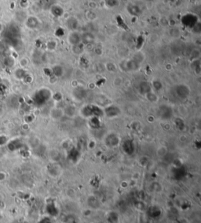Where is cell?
Instances as JSON below:
<instances>
[{"label": "cell", "mask_w": 201, "mask_h": 223, "mask_svg": "<svg viewBox=\"0 0 201 223\" xmlns=\"http://www.w3.org/2000/svg\"><path fill=\"white\" fill-rule=\"evenodd\" d=\"M81 114L85 118H93V117H99L102 116L104 112L100 107L95 105H87L81 110Z\"/></svg>", "instance_id": "6da1fadb"}, {"label": "cell", "mask_w": 201, "mask_h": 223, "mask_svg": "<svg viewBox=\"0 0 201 223\" xmlns=\"http://www.w3.org/2000/svg\"><path fill=\"white\" fill-rule=\"evenodd\" d=\"M51 97V92L47 89H42L35 95L34 102L37 105L45 104Z\"/></svg>", "instance_id": "7a4b0ae2"}, {"label": "cell", "mask_w": 201, "mask_h": 223, "mask_svg": "<svg viewBox=\"0 0 201 223\" xmlns=\"http://www.w3.org/2000/svg\"><path fill=\"white\" fill-rule=\"evenodd\" d=\"M174 93L178 98L184 100L187 98L189 95V89L184 85H177L174 89Z\"/></svg>", "instance_id": "3957f363"}, {"label": "cell", "mask_w": 201, "mask_h": 223, "mask_svg": "<svg viewBox=\"0 0 201 223\" xmlns=\"http://www.w3.org/2000/svg\"><path fill=\"white\" fill-rule=\"evenodd\" d=\"M197 17L193 14H186L182 17L181 22L185 27L192 28L194 27L197 24Z\"/></svg>", "instance_id": "277c9868"}, {"label": "cell", "mask_w": 201, "mask_h": 223, "mask_svg": "<svg viewBox=\"0 0 201 223\" xmlns=\"http://www.w3.org/2000/svg\"><path fill=\"white\" fill-rule=\"evenodd\" d=\"M104 114H105V115L108 118H114L120 114V109L116 105H110L105 108Z\"/></svg>", "instance_id": "5b68a950"}, {"label": "cell", "mask_w": 201, "mask_h": 223, "mask_svg": "<svg viewBox=\"0 0 201 223\" xmlns=\"http://www.w3.org/2000/svg\"><path fill=\"white\" fill-rule=\"evenodd\" d=\"M123 149L125 151V153H128V154H131L134 151V142L130 139H127L124 141V144H123Z\"/></svg>", "instance_id": "8992f818"}, {"label": "cell", "mask_w": 201, "mask_h": 223, "mask_svg": "<svg viewBox=\"0 0 201 223\" xmlns=\"http://www.w3.org/2000/svg\"><path fill=\"white\" fill-rule=\"evenodd\" d=\"M105 143H106L108 146H116L119 143V138H118L116 135L115 134L108 135L105 139Z\"/></svg>", "instance_id": "52a82bcc"}, {"label": "cell", "mask_w": 201, "mask_h": 223, "mask_svg": "<svg viewBox=\"0 0 201 223\" xmlns=\"http://www.w3.org/2000/svg\"><path fill=\"white\" fill-rule=\"evenodd\" d=\"M73 96L78 100H82L87 96V91L82 88H76L73 91Z\"/></svg>", "instance_id": "ba28073f"}, {"label": "cell", "mask_w": 201, "mask_h": 223, "mask_svg": "<svg viewBox=\"0 0 201 223\" xmlns=\"http://www.w3.org/2000/svg\"><path fill=\"white\" fill-rule=\"evenodd\" d=\"M69 42L72 44V45H77L80 43V42L81 41V36L78 34L77 32H72L71 34L69 35Z\"/></svg>", "instance_id": "9c48e42d"}, {"label": "cell", "mask_w": 201, "mask_h": 223, "mask_svg": "<svg viewBox=\"0 0 201 223\" xmlns=\"http://www.w3.org/2000/svg\"><path fill=\"white\" fill-rule=\"evenodd\" d=\"M151 89H152L151 85L146 82L140 83L139 87H138L140 92L142 94H145V95H147L148 93H149L151 92Z\"/></svg>", "instance_id": "30bf717a"}, {"label": "cell", "mask_w": 201, "mask_h": 223, "mask_svg": "<svg viewBox=\"0 0 201 223\" xmlns=\"http://www.w3.org/2000/svg\"><path fill=\"white\" fill-rule=\"evenodd\" d=\"M160 114L162 119H169L172 115L171 110L167 107H163L160 109Z\"/></svg>", "instance_id": "8fae6325"}, {"label": "cell", "mask_w": 201, "mask_h": 223, "mask_svg": "<svg viewBox=\"0 0 201 223\" xmlns=\"http://www.w3.org/2000/svg\"><path fill=\"white\" fill-rule=\"evenodd\" d=\"M38 24H39L38 20L35 17H33V16H31L29 18H27V21H26V25L29 28H35L38 26Z\"/></svg>", "instance_id": "7c38bea8"}, {"label": "cell", "mask_w": 201, "mask_h": 223, "mask_svg": "<svg viewBox=\"0 0 201 223\" xmlns=\"http://www.w3.org/2000/svg\"><path fill=\"white\" fill-rule=\"evenodd\" d=\"M81 40H82L85 44L91 43L94 41V36L90 33H85L82 36H81Z\"/></svg>", "instance_id": "4fadbf2b"}, {"label": "cell", "mask_w": 201, "mask_h": 223, "mask_svg": "<svg viewBox=\"0 0 201 223\" xmlns=\"http://www.w3.org/2000/svg\"><path fill=\"white\" fill-rule=\"evenodd\" d=\"M90 126L94 128H98L100 127V122L99 121V118H96V117H93V118H90Z\"/></svg>", "instance_id": "5bb4252c"}, {"label": "cell", "mask_w": 201, "mask_h": 223, "mask_svg": "<svg viewBox=\"0 0 201 223\" xmlns=\"http://www.w3.org/2000/svg\"><path fill=\"white\" fill-rule=\"evenodd\" d=\"M14 75H15V77H16L17 78H18V79H22V78H24V77H25L26 73H25V71H24L23 69L20 68L15 71Z\"/></svg>", "instance_id": "9a60e30c"}, {"label": "cell", "mask_w": 201, "mask_h": 223, "mask_svg": "<svg viewBox=\"0 0 201 223\" xmlns=\"http://www.w3.org/2000/svg\"><path fill=\"white\" fill-rule=\"evenodd\" d=\"M4 64L7 67H11L14 66V59H13L11 57H6V58L4 59Z\"/></svg>", "instance_id": "2e32d148"}, {"label": "cell", "mask_w": 201, "mask_h": 223, "mask_svg": "<svg viewBox=\"0 0 201 223\" xmlns=\"http://www.w3.org/2000/svg\"><path fill=\"white\" fill-rule=\"evenodd\" d=\"M105 4L110 8L115 7L118 5V0H105Z\"/></svg>", "instance_id": "e0dca14e"}, {"label": "cell", "mask_w": 201, "mask_h": 223, "mask_svg": "<svg viewBox=\"0 0 201 223\" xmlns=\"http://www.w3.org/2000/svg\"><path fill=\"white\" fill-rule=\"evenodd\" d=\"M53 71H54V74L57 77L61 76V75H62V73H63V70H62L61 67L59 66L55 67L54 68V70H53Z\"/></svg>", "instance_id": "ac0fdd59"}, {"label": "cell", "mask_w": 201, "mask_h": 223, "mask_svg": "<svg viewBox=\"0 0 201 223\" xmlns=\"http://www.w3.org/2000/svg\"><path fill=\"white\" fill-rule=\"evenodd\" d=\"M130 8L133 9V12L130 13V14H133V15H134V16H137V15H139L140 14V9L138 7L135 6H130Z\"/></svg>", "instance_id": "d6986e66"}, {"label": "cell", "mask_w": 201, "mask_h": 223, "mask_svg": "<svg viewBox=\"0 0 201 223\" xmlns=\"http://www.w3.org/2000/svg\"><path fill=\"white\" fill-rule=\"evenodd\" d=\"M7 139L6 136H0V146L5 145L7 143Z\"/></svg>", "instance_id": "ffe728a7"}, {"label": "cell", "mask_w": 201, "mask_h": 223, "mask_svg": "<svg viewBox=\"0 0 201 223\" xmlns=\"http://www.w3.org/2000/svg\"><path fill=\"white\" fill-rule=\"evenodd\" d=\"M2 29H3V27H2V25L0 24V32H2Z\"/></svg>", "instance_id": "44dd1931"}, {"label": "cell", "mask_w": 201, "mask_h": 223, "mask_svg": "<svg viewBox=\"0 0 201 223\" xmlns=\"http://www.w3.org/2000/svg\"><path fill=\"white\" fill-rule=\"evenodd\" d=\"M148 1H153V0H148Z\"/></svg>", "instance_id": "7402d4cb"}]
</instances>
